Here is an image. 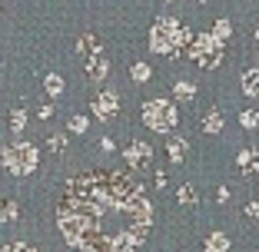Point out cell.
<instances>
[{
	"label": "cell",
	"instance_id": "cell-1",
	"mask_svg": "<svg viewBox=\"0 0 259 252\" xmlns=\"http://www.w3.org/2000/svg\"><path fill=\"white\" fill-rule=\"evenodd\" d=\"M153 226L143 186L120 173H93L70 183L60 229L80 252H133Z\"/></svg>",
	"mask_w": 259,
	"mask_h": 252
},
{
	"label": "cell",
	"instance_id": "cell-2",
	"mask_svg": "<svg viewBox=\"0 0 259 252\" xmlns=\"http://www.w3.org/2000/svg\"><path fill=\"white\" fill-rule=\"evenodd\" d=\"M186 57L193 63H199L203 70H216L223 60V43L213 37V33H193L190 46H186Z\"/></svg>",
	"mask_w": 259,
	"mask_h": 252
},
{
	"label": "cell",
	"instance_id": "cell-3",
	"mask_svg": "<svg viewBox=\"0 0 259 252\" xmlns=\"http://www.w3.org/2000/svg\"><path fill=\"white\" fill-rule=\"evenodd\" d=\"M180 33H183V23L173 20V17H160L150 30V50L156 54H180Z\"/></svg>",
	"mask_w": 259,
	"mask_h": 252
},
{
	"label": "cell",
	"instance_id": "cell-4",
	"mask_svg": "<svg viewBox=\"0 0 259 252\" xmlns=\"http://www.w3.org/2000/svg\"><path fill=\"white\" fill-rule=\"evenodd\" d=\"M143 123L153 133H173L180 123V110L169 99H150V103H143Z\"/></svg>",
	"mask_w": 259,
	"mask_h": 252
},
{
	"label": "cell",
	"instance_id": "cell-5",
	"mask_svg": "<svg viewBox=\"0 0 259 252\" xmlns=\"http://www.w3.org/2000/svg\"><path fill=\"white\" fill-rule=\"evenodd\" d=\"M4 163H7L10 173L27 176V173H33V169H37V149H33L30 143L17 139V143H10L7 149H4Z\"/></svg>",
	"mask_w": 259,
	"mask_h": 252
},
{
	"label": "cell",
	"instance_id": "cell-6",
	"mask_svg": "<svg viewBox=\"0 0 259 252\" xmlns=\"http://www.w3.org/2000/svg\"><path fill=\"white\" fill-rule=\"evenodd\" d=\"M123 160H126L133 169H150V163H153V146L146 143V139H133V143L123 149Z\"/></svg>",
	"mask_w": 259,
	"mask_h": 252
},
{
	"label": "cell",
	"instance_id": "cell-7",
	"mask_svg": "<svg viewBox=\"0 0 259 252\" xmlns=\"http://www.w3.org/2000/svg\"><path fill=\"white\" fill-rule=\"evenodd\" d=\"M116 110H120V99H116V93L103 90V93H97V96H93V116H97V120H113Z\"/></svg>",
	"mask_w": 259,
	"mask_h": 252
},
{
	"label": "cell",
	"instance_id": "cell-8",
	"mask_svg": "<svg viewBox=\"0 0 259 252\" xmlns=\"http://www.w3.org/2000/svg\"><path fill=\"white\" fill-rule=\"evenodd\" d=\"M87 73H90L93 83H103V80H107V73H110V60L103 57V50H100V54H93V57H87Z\"/></svg>",
	"mask_w": 259,
	"mask_h": 252
},
{
	"label": "cell",
	"instance_id": "cell-9",
	"mask_svg": "<svg viewBox=\"0 0 259 252\" xmlns=\"http://www.w3.org/2000/svg\"><path fill=\"white\" fill-rule=\"evenodd\" d=\"M166 156L173 166H180V163H186V156H190V143H186L183 136H169L166 139Z\"/></svg>",
	"mask_w": 259,
	"mask_h": 252
},
{
	"label": "cell",
	"instance_id": "cell-10",
	"mask_svg": "<svg viewBox=\"0 0 259 252\" xmlns=\"http://www.w3.org/2000/svg\"><path fill=\"white\" fill-rule=\"evenodd\" d=\"M236 163H239L243 173H259V149H243L236 156Z\"/></svg>",
	"mask_w": 259,
	"mask_h": 252
},
{
	"label": "cell",
	"instance_id": "cell-11",
	"mask_svg": "<svg viewBox=\"0 0 259 252\" xmlns=\"http://www.w3.org/2000/svg\"><path fill=\"white\" fill-rule=\"evenodd\" d=\"M76 46H80V57H93V54L103 50V46H100V37H93V33H83Z\"/></svg>",
	"mask_w": 259,
	"mask_h": 252
},
{
	"label": "cell",
	"instance_id": "cell-12",
	"mask_svg": "<svg viewBox=\"0 0 259 252\" xmlns=\"http://www.w3.org/2000/svg\"><path fill=\"white\" fill-rule=\"evenodd\" d=\"M203 249H206V252H229V239H226V232H209V239H206Z\"/></svg>",
	"mask_w": 259,
	"mask_h": 252
},
{
	"label": "cell",
	"instance_id": "cell-13",
	"mask_svg": "<svg viewBox=\"0 0 259 252\" xmlns=\"http://www.w3.org/2000/svg\"><path fill=\"white\" fill-rule=\"evenodd\" d=\"M243 93L246 96H259V70H246L243 73Z\"/></svg>",
	"mask_w": 259,
	"mask_h": 252
},
{
	"label": "cell",
	"instance_id": "cell-14",
	"mask_svg": "<svg viewBox=\"0 0 259 252\" xmlns=\"http://www.w3.org/2000/svg\"><path fill=\"white\" fill-rule=\"evenodd\" d=\"M173 96L180 99V103H190V99L196 96V86L186 83V80H180V83H173Z\"/></svg>",
	"mask_w": 259,
	"mask_h": 252
},
{
	"label": "cell",
	"instance_id": "cell-15",
	"mask_svg": "<svg viewBox=\"0 0 259 252\" xmlns=\"http://www.w3.org/2000/svg\"><path fill=\"white\" fill-rule=\"evenodd\" d=\"M220 130H223V113L220 110H209L203 120V133H220Z\"/></svg>",
	"mask_w": 259,
	"mask_h": 252
},
{
	"label": "cell",
	"instance_id": "cell-16",
	"mask_svg": "<svg viewBox=\"0 0 259 252\" xmlns=\"http://www.w3.org/2000/svg\"><path fill=\"white\" fill-rule=\"evenodd\" d=\"M176 199H180L183 206H196V203H199V192L186 183V186H180V189H176Z\"/></svg>",
	"mask_w": 259,
	"mask_h": 252
},
{
	"label": "cell",
	"instance_id": "cell-17",
	"mask_svg": "<svg viewBox=\"0 0 259 252\" xmlns=\"http://www.w3.org/2000/svg\"><path fill=\"white\" fill-rule=\"evenodd\" d=\"M229 33H233L229 20H216V23H213V37L220 40V43H226V40H229Z\"/></svg>",
	"mask_w": 259,
	"mask_h": 252
},
{
	"label": "cell",
	"instance_id": "cell-18",
	"mask_svg": "<svg viewBox=\"0 0 259 252\" xmlns=\"http://www.w3.org/2000/svg\"><path fill=\"white\" fill-rule=\"evenodd\" d=\"M130 73H133V80H137V83H146V80L153 77L150 63H133V70H130Z\"/></svg>",
	"mask_w": 259,
	"mask_h": 252
},
{
	"label": "cell",
	"instance_id": "cell-19",
	"mask_svg": "<svg viewBox=\"0 0 259 252\" xmlns=\"http://www.w3.org/2000/svg\"><path fill=\"white\" fill-rule=\"evenodd\" d=\"M44 86H47V93H50V96H60V93H63V80L57 77V73H50V77L44 80Z\"/></svg>",
	"mask_w": 259,
	"mask_h": 252
},
{
	"label": "cell",
	"instance_id": "cell-20",
	"mask_svg": "<svg viewBox=\"0 0 259 252\" xmlns=\"http://www.w3.org/2000/svg\"><path fill=\"white\" fill-rule=\"evenodd\" d=\"M239 123H243L246 130H256L259 126V110H243V113H239Z\"/></svg>",
	"mask_w": 259,
	"mask_h": 252
},
{
	"label": "cell",
	"instance_id": "cell-21",
	"mask_svg": "<svg viewBox=\"0 0 259 252\" xmlns=\"http://www.w3.org/2000/svg\"><path fill=\"white\" fill-rule=\"evenodd\" d=\"M23 123H27L23 110H14V116H10V126H14V133H20V130H23Z\"/></svg>",
	"mask_w": 259,
	"mask_h": 252
},
{
	"label": "cell",
	"instance_id": "cell-22",
	"mask_svg": "<svg viewBox=\"0 0 259 252\" xmlns=\"http://www.w3.org/2000/svg\"><path fill=\"white\" fill-rule=\"evenodd\" d=\"M87 130V116H73L70 120V133H83Z\"/></svg>",
	"mask_w": 259,
	"mask_h": 252
},
{
	"label": "cell",
	"instance_id": "cell-23",
	"mask_svg": "<svg viewBox=\"0 0 259 252\" xmlns=\"http://www.w3.org/2000/svg\"><path fill=\"white\" fill-rule=\"evenodd\" d=\"M50 149H54V153H63V149H67V136H50Z\"/></svg>",
	"mask_w": 259,
	"mask_h": 252
},
{
	"label": "cell",
	"instance_id": "cell-24",
	"mask_svg": "<svg viewBox=\"0 0 259 252\" xmlns=\"http://www.w3.org/2000/svg\"><path fill=\"white\" fill-rule=\"evenodd\" d=\"M0 219H4V222H14V219H17V203H7V206H4V216H0Z\"/></svg>",
	"mask_w": 259,
	"mask_h": 252
},
{
	"label": "cell",
	"instance_id": "cell-25",
	"mask_svg": "<svg viewBox=\"0 0 259 252\" xmlns=\"http://www.w3.org/2000/svg\"><path fill=\"white\" fill-rule=\"evenodd\" d=\"M0 252H33V249L23 242H10V245H0Z\"/></svg>",
	"mask_w": 259,
	"mask_h": 252
},
{
	"label": "cell",
	"instance_id": "cell-26",
	"mask_svg": "<svg viewBox=\"0 0 259 252\" xmlns=\"http://www.w3.org/2000/svg\"><path fill=\"white\" fill-rule=\"evenodd\" d=\"M249 219H259V199H252V203H246V209H243Z\"/></svg>",
	"mask_w": 259,
	"mask_h": 252
},
{
	"label": "cell",
	"instance_id": "cell-27",
	"mask_svg": "<svg viewBox=\"0 0 259 252\" xmlns=\"http://www.w3.org/2000/svg\"><path fill=\"white\" fill-rule=\"evenodd\" d=\"M216 203H229V189H226V186H220V192H216Z\"/></svg>",
	"mask_w": 259,
	"mask_h": 252
},
{
	"label": "cell",
	"instance_id": "cell-28",
	"mask_svg": "<svg viewBox=\"0 0 259 252\" xmlns=\"http://www.w3.org/2000/svg\"><path fill=\"white\" fill-rule=\"evenodd\" d=\"M156 186H160V189H166V173H163V169H156Z\"/></svg>",
	"mask_w": 259,
	"mask_h": 252
},
{
	"label": "cell",
	"instance_id": "cell-29",
	"mask_svg": "<svg viewBox=\"0 0 259 252\" xmlns=\"http://www.w3.org/2000/svg\"><path fill=\"white\" fill-rule=\"evenodd\" d=\"M169 4H173V0H169Z\"/></svg>",
	"mask_w": 259,
	"mask_h": 252
}]
</instances>
